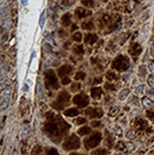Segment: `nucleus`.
<instances>
[{"label":"nucleus","mask_w":154,"mask_h":155,"mask_svg":"<svg viewBox=\"0 0 154 155\" xmlns=\"http://www.w3.org/2000/svg\"><path fill=\"white\" fill-rule=\"evenodd\" d=\"M129 92H130L129 89H123L119 92V94H118V99L120 101H125L126 99V97L129 96Z\"/></svg>","instance_id":"nucleus-13"},{"label":"nucleus","mask_w":154,"mask_h":155,"mask_svg":"<svg viewBox=\"0 0 154 155\" xmlns=\"http://www.w3.org/2000/svg\"><path fill=\"white\" fill-rule=\"evenodd\" d=\"M85 77H86L85 72H83V71H78V72L76 73L74 79H75V80H80V79H81V80H83V79H85Z\"/></svg>","instance_id":"nucleus-24"},{"label":"nucleus","mask_w":154,"mask_h":155,"mask_svg":"<svg viewBox=\"0 0 154 155\" xmlns=\"http://www.w3.org/2000/svg\"><path fill=\"white\" fill-rule=\"evenodd\" d=\"M29 3V0H21V4L23 6H27Z\"/></svg>","instance_id":"nucleus-42"},{"label":"nucleus","mask_w":154,"mask_h":155,"mask_svg":"<svg viewBox=\"0 0 154 155\" xmlns=\"http://www.w3.org/2000/svg\"><path fill=\"white\" fill-rule=\"evenodd\" d=\"M129 104L130 105H134L135 104V106H137V107H139V101L138 99H137V97H132V100H130L129 101Z\"/></svg>","instance_id":"nucleus-33"},{"label":"nucleus","mask_w":154,"mask_h":155,"mask_svg":"<svg viewBox=\"0 0 154 155\" xmlns=\"http://www.w3.org/2000/svg\"><path fill=\"white\" fill-rule=\"evenodd\" d=\"M145 85H140L135 89V94L136 95H142L145 92Z\"/></svg>","instance_id":"nucleus-19"},{"label":"nucleus","mask_w":154,"mask_h":155,"mask_svg":"<svg viewBox=\"0 0 154 155\" xmlns=\"http://www.w3.org/2000/svg\"><path fill=\"white\" fill-rule=\"evenodd\" d=\"M28 130H29V127L27 128V127H24L22 128V132H21V136L22 138H25L27 136V134H28Z\"/></svg>","instance_id":"nucleus-35"},{"label":"nucleus","mask_w":154,"mask_h":155,"mask_svg":"<svg viewBox=\"0 0 154 155\" xmlns=\"http://www.w3.org/2000/svg\"><path fill=\"white\" fill-rule=\"evenodd\" d=\"M89 132H90V128L88 127H81L80 130H78V131H77V133H78L80 136H85V135L88 134Z\"/></svg>","instance_id":"nucleus-18"},{"label":"nucleus","mask_w":154,"mask_h":155,"mask_svg":"<svg viewBox=\"0 0 154 155\" xmlns=\"http://www.w3.org/2000/svg\"><path fill=\"white\" fill-rule=\"evenodd\" d=\"M82 28L84 29V30H92L93 29V23L91 21L84 22L83 25H82Z\"/></svg>","instance_id":"nucleus-21"},{"label":"nucleus","mask_w":154,"mask_h":155,"mask_svg":"<svg viewBox=\"0 0 154 155\" xmlns=\"http://www.w3.org/2000/svg\"><path fill=\"white\" fill-rule=\"evenodd\" d=\"M120 111V108L119 107H117V106H114V107H111L108 110V116L110 117H114V116H116Z\"/></svg>","instance_id":"nucleus-17"},{"label":"nucleus","mask_w":154,"mask_h":155,"mask_svg":"<svg viewBox=\"0 0 154 155\" xmlns=\"http://www.w3.org/2000/svg\"><path fill=\"white\" fill-rule=\"evenodd\" d=\"M148 68H147V67H146L145 65H141L139 67L138 75L142 78V79H145L146 78V76L148 74Z\"/></svg>","instance_id":"nucleus-15"},{"label":"nucleus","mask_w":154,"mask_h":155,"mask_svg":"<svg viewBox=\"0 0 154 155\" xmlns=\"http://www.w3.org/2000/svg\"><path fill=\"white\" fill-rule=\"evenodd\" d=\"M69 100V94L66 91H61V92L58 94L56 100L52 103V106H53L55 109H62L66 105H68Z\"/></svg>","instance_id":"nucleus-1"},{"label":"nucleus","mask_w":154,"mask_h":155,"mask_svg":"<svg viewBox=\"0 0 154 155\" xmlns=\"http://www.w3.org/2000/svg\"><path fill=\"white\" fill-rule=\"evenodd\" d=\"M45 25V11H43L40 14V17H39V26L40 28H43Z\"/></svg>","instance_id":"nucleus-22"},{"label":"nucleus","mask_w":154,"mask_h":155,"mask_svg":"<svg viewBox=\"0 0 154 155\" xmlns=\"http://www.w3.org/2000/svg\"><path fill=\"white\" fill-rule=\"evenodd\" d=\"M142 104H143V106L145 107L146 109H150V108H152V106H153L152 100L149 99L148 97H143L142 98Z\"/></svg>","instance_id":"nucleus-16"},{"label":"nucleus","mask_w":154,"mask_h":155,"mask_svg":"<svg viewBox=\"0 0 154 155\" xmlns=\"http://www.w3.org/2000/svg\"><path fill=\"white\" fill-rule=\"evenodd\" d=\"M102 139V135L100 132H94L91 136H89L88 139L85 140V145L87 147V149H91V148H94L97 145H99V143L101 142Z\"/></svg>","instance_id":"nucleus-3"},{"label":"nucleus","mask_w":154,"mask_h":155,"mask_svg":"<svg viewBox=\"0 0 154 155\" xmlns=\"http://www.w3.org/2000/svg\"><path fill=\"white\" fill-rule=\"evenodd\" d=\"M62 22H63L64 25H69V23H70V14L69 13H66L65 15L62 17Z\"/></svg>","instance_id":"nucleus-20"},{"label":"nucleus","mask_w":154,"mask_h":155,"mask_svg":"<svg viewBox=\"0 0 154 155\" xmlns=\"http://www.w3.org/2000/svg\"><path fill=\"white\" fill-rule=\"evenodd\" d=\"M98 39V36L96 34H93V33H88L87 34V36H86V43L88 44V45H93V44L97 41Z\"/></svg>","instance_id":"nucleus-11"},{"label":"nucleus","mask_w":154,"mask_h":155,"mask_svg":"<svg viewBox=\"0 0 154 155\" xmlns=\"http://www.w3.org/2000/svg\"><path fill=\"white\" fill-rule=\"evenodd\" d=\"M146 93H147V96H148L149 99L154 101V90H148L146 91Z\"/></svg>","instance_id":"nucleus-29"},{"label":"nucleus","mask_w":154,"mask_h":155,"mask_svg":"<svg viewBox=\"0 0 154 155\" xmlns=\"http://www.w3.org/2000/svg\"><path fill=\"white\" fill-rule=\"evenodd\" d=\"M36 55V51L35 50H33L32 53V55H31V57H30V61H29V66H28V68H31V65H32V60H33V58H34V56Z\"/></svg>","instance_id":"nucleus-32"},{"label":"nucleus","mask_w":154,"mask_h":155,"mask_svg":"<svg viewBox=\"0 0 154 155\" xmlns=\"http://www.w3.org/2000/svg\"><path fill=\"white\" fill-rule=\"evenodd\" d=\"M71 71V67L70 66H63L62 68H59L58 71V73H59V76H63V75H66L68 73H69Z\"/></svg>","instance_id":"nucleus-14"},{"label":"nucleus","mask_w":154,"mask_h":155,"mask_svg":"<svg viewBox=\"0 0 154 155\" xmlns=\"http://www.w3.org/2000/svg\"><path fill=\"white\" fill-rule=\"evenodd\" d=\"M113 130H114V132L117 134V135H119V136H122V134H123V130L122 128H121V127H119V126H114L113 127Z\"/></svg>","instance_id":"nucleus-28"},{"label":"nucleus","mask_w":154,"mask_h":155,"mask_svg":"<svg viewBox=\"0 0 154 155\" xmlns=\"http://www.w3.org/2000/svg\"><path fill=\"white\" fill-rule=\"evenodd\" d=\"M86 115L90 118H100L103 115V111L98 108H88V109H86Z\"/></svg>","instance_id":"nucleus-8"},{"label":"nucleus","mask_w":154,"mask_h":155,"mask_svg":"<svg viewBox=\"0 0 154 155\" xmlns=\"http://www.w3.org/2000/svg\"><path fill=\"white\" fill-rule=\"evenodd\" d=\"M73 40L75 41V42H81L82 41V33L81 32L77 31V32H75V33L73 34Z\"/></svg>","instance_id":"nucleus-23"},{"label":"nucleus","mask_w":154,"mask_h":155,"mask_svg":"<svg viewBox=\"0 0 154 155\" xmlns=\"http://www.w3.org/2000/svg\"><path fill=\"white\" fill-rule=\"evenodd\" d=\"M12 94V89L8 88L5 90L3 93H2V100H1V110L3 111L4 109H6L9 106L10 103V97Z\"/></svg>","instance_id":"nucleus-6"},{"label":"nucleus","mask_w":154,"mask_h":155,"mask_svg":"<svg viewBox=\"0 0 154 155\" xmlns=\"http://www.w3.org/2000/svg\"><path fill=\"white\" fill-rule=\"evenodd\" d=\"M76 121H77L76 122V124L77 125H82V124H85L86 122H87V119L84 117H79Z\"/></svg>","instance_id":"nucleus-34"},{"label":"nucleus","mask_w":154,"mask_h":155,"mask_svg":"<svg viewBox=\"0 0 154 155\" xmlns=\"http://www.w3.org/2000/svg\"><path fill=\"white\" fill-rule=\"evenodd\" d=\"M79 147H80L79 138L75 134H71L70 137L65 141V144L63 145V149L65 150H73V149H77Z\"/></svg>","instance_id":"nucleus-2"},{"label":"nucleus","mask_w":154,"mask_h":155,"mask_svg":"<svg viewBox=\"0 0 154 155\" xmlns=\"http://www.w3.org/2000/svg\"><path fill=\"white\" fill-rule=\"evenodd\" d=\"M80 88H81V84L80 83H73L71 88H70V90L73 91V92H75V91L80 90Z\"/></svg>","instance_id":"nucleus-26"},{"label":"nucleus","mask_w":154,"mask_h":155,"mask_svg":"<svg viewBox=\"0 0 154 155\" xmlns=\"http://www.w3.org/2000/svg\"><path fill=\"white\" fill-rule=\"evenodd\" d=\"M46 79H47L48 84H50V89H57L58 88L56 76L52 71H48L46 72Z\"/></svg>","instance_id":"nucleus-7"},{"label":"nucleus","mask_w":154,"mask_h":155,"mask_svg":"<svg viewBox=\"0 0 154 155\" xmlns=\"http://www.w3.org/2000/svg\"><path fill=\"white\" fill-rule=\"evenodd\" d=\"M22 90H23V91H28V90H29V86L27 84H25Z\"/></svg>","instance_id":"nucleus-43"},{"label":"nucleus","mask_w":154,"mask_h":155,"mask_svg":"<svg viewBox=\"0 0 154 155\" xmlns=\"http://www.w3.org/2000/svg\"><path fill=\"white\" fill-rule=\"evenodd\" d=\"M126 137L129 138V139H134V137H135V133H134V131H129L128 133H126Z\"/></svg>","instance_id":"nucleus-36"},{"label":"nucleus","mask_w":154,"mask_h":155,"mask_svg":"<svg viewBox=\"0 0 154 155\" xmlns=\"http://www.w3.org/2000/svg\"><path fill=\"white\" fill-rule=\"evenodd\" d=\"M99 125H100V121H97V122H92V123H91V126H92V127H98V126H99Z\"/></svg>","instance_id":"nucleus-41"},{"label":"nucleus","mask_w":154,"mask_h":155,"mask_svg":"<svg viewBox=\"0 0 154 155\" xmlns=\"http://www.w3.org/2000/svg\"><path fill=\"white\" fill-rule=\"evenodd\" d=\"M79 113H80V111L77 109H75V108H71V109H69L64 111V114L66 115V116H69V117L77 116V115H79Z\"/></svg>","instance_id":"nucleus-12"},{"label":"nucleus","mask_w":154,"mask_h":155,"mask_svg":"<svg viewBox=\"0 0 154 155\" xmlns=\"http://www.w3.org/2000/svg\"><path fill=\"white\" fill-rule=\"evenodd\" d=\"M150 54H151V56L154 58V44H152L151 47H150Z\"/></svg>","instance_id":"nucleus-40"},{"label":"nucleus","mask_w":154,"mask_h":155,"mask_svg":"<svg viewBox=\"0 0 154 155\" xmlns=\"http://www.w3.org/2000/svg\"><path fill=\"white\" fill-rule=\"evenodd\" d=\"M148 71H150L151 73H154V62H153V61H150V62H148Z\"/></svg>","instance_id":"nucleus-31"},{"label":"nucleus","mask_w":154,"mask_h":155,"mask_svg":"<svg viewBox=\"0 0 154 155\" xmlns=\"http://www.w3.org/2000/svg\"><path fill=\"white\" fill-rule=\"evenodd\" d=\"M132 116H137V115H139L140 114V110L139 109H134V110H132Z\"/></svg>","instance_id":"nucleus-38"},{"label":"nucleus","mask_w":154,"mask_h":155,"mask_svg":"<svg viewBox=\"0 0 154 155\" xmlns=\"http://www.w3.org/2000/svg\"><path fill=\"white\" fill-rule=\"evenodd\" d=\"M75 14L77 15V17H78V18H83V17H86V16L90 15L91 12H89V11H87V10H85L84 8L79 7L78 9L75 11Z\"/></svg>","instance_id":"nucleus-9"},{"label":"nucleus","mask_w":154,"mask_h":155,"mask_svg":"<svg viewBox=\"0 0 154 155\" xmlns=\"http://www.w3.org/2000/svg\"><path fill=\"white\" fill-rule=\"evenodd\" d=\"M102 89L101 88H93L91 89V97L93 99H100L102 96Z\"/></svg>","instance_id":"nucleus-10"},{"label":"nucleus","mask_w":154,"mask_h":155,"mask_svg":"<svg viewBox=\"0 0 154 155\" xmlns=\"http://www.w3.org/2000/svg\"><path fill=\"white\" fill-rule=\"evenodd\" d=\"M148 84L151 89H154V75H149L148 78Z\"/></svg>","instance_id":"nucleus-27"},{"label":"nucleus","mask_w":154,"mask_h":155,"mask_svg":"<svg viewBox=\"0 0 154 155\" xmlns=\"http://www.w3.org/2000/svg\"><path fill=\"white\" fill-rule=\"evenodd\" d=\"M2 1H4V0H2Z\"/></svg>","instance_id":"nucleus-44"},{"label":"nucleus","mask_w":154,"mask_h":155,"mask_svg":"<svg viewBox=\"0 0 154 155\" xmlns=\"http://www.w3.org/2000/svg\"><path fill=\"white\" fill-rule=\"evenodd\" d=\"M126 61H129V59L126 58L125 56L123 55H120L118 56L115 60H114L113 64H112V68H116L118 71H125V70H128V67L129 65H124V62H126Z\"/></svg>","instance_id":"nucleus-4"},{"label":"nucleus","mask_w":154,"mask_h":155,"mask_svg":"<svg viewBox=\"0 0 154 155\" xmlns=\"http://www.w3.org/2000/svg\"><path fill=\"white\" fill-rule=\"evenodd\" d=\"M62 83H63V85H68L70 83V79H69L68 76L65 78H63V80H62Z\"/></svg>","instance_id":"nucleus-37"},{"label":"nucleus","mask_w":154,"mask_h":155,"mask_svg":"<svg viewBox=\"0 0 154 155\" xmlns=\"http://www.w3.org/2000/svg\"><path fill=\"white\" fill-rule=\"evenodd\" d=\"M82 4L85 7H93L94 2L93 0H82Z\"/></svg>","instance_id":"nucleus-25"},{"label":"nucleus","mask_w":154,"mask_h":155,"mask_svg":"<svg viewBox=\"0 0 154 155\" xmlns=\"http://www.w3.org/2000/svg\"><path fill=\"white\" fill-rule=\"evenodd\" d=\"M130 72H129V73H126V74H125V76H124V81L125 82H128L129 81V77H130Z\"/></svg>","instance_id":"nucleus-39"},{"label":"nucleus","mask_w":154,"mask_h":155,"mask_svg":"<svg viewBox=\"0 0 154 155\" xmlns=\"http://www.w3.org/2000/svg\"><path fill=\"white\" fill-rule=\"evenodd\" d=\"M73 51L75 53H81L82 51H83V48H82V46H80V45H78V46H74V48H73Z\"/></svg>","instance_id":"nucleus-30"},{"label":"nucleus","mask_w":154,"mask_h":155,"mask_svg":"<svg viewBox=\"0 0 154 155\" xmlns=\"http://www.w3.org/2000/svg\"><path fill=\"white\" fill-rule=\"evenodd\" d=\"M73 103L76 104L80 108H85L88 105L89 100H88V97L86 95L85 93H80L73 98Z\"/></svg>","instance_id":"nucleus-5"}]
</instances>
